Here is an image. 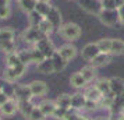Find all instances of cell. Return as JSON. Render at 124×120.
I'll use <instances>...</instances> for the list:
<instances>
[{
  "instance_id": "6da1fadb",
  "label": "cell",
  "mask_w": 124,
  "mask_h": 120,
  "mask_svg": "<svg viewBox=\"0 0 124 120\" xmlns=\"http://www.w3.org/2000/svg\"><path fill=\"white\" fill-rule=\"evenodd\" d=\"M59 34L62 35L64 39L73 42V40H77L81 36L82 31H81V27H79L78 24L67 23V24H63L62 25V28L59 29Z\"/></svg>"
},
{
  "instance_id": "7a4b0ae2",
  "label": "cell",
  "mask_w": 124,
  "mask_h": 120,
  "mask_svg": "<svg viewBox=\"0 0 124 120\" xmlns=\"http://www.w3.org/2000/svg\"><path fill=\"white\" fill-rule=\"evenodd\" d=\"M34 48L35 49H38V50L45 56V59H52V56L57 52V49L54 48V45H53V42H52L49 38H43V39H40L38 43H35L34 45Z\"/></svg>"
},
{
  "instance_id": "3957f363",
  "label": "cell",
  "mask_w": 124,
  "mask_h": 120,
  "mask_svg": "<svg viewBox=\"0 0 124 120\" xmlns=\"http://www.w3.org/2000/svg\"><path fill=\"white\" fill-rule=\"evenodd\" d=\"M78 6L84 11L89 13V14H95V16H99V13L103 10L102 0H78Z\"/></svg>"
},
{
  "instance_id": "277c9868",
  "label": "cell",
  "mask_w": 124,
  "mask_h": 120,
  "mask_svg": "<svg viewBox=\"0 0 124 120\" xmlns=\"http://www.w3.org/2000/svg\"><path fill=\"white\" fill-rule=\"evenodd\" d=\"M99 21H101L103 25H106V27H113V25H116L118 21V14H117V10H102L99 13Z\"/></svg>"
},
{
  "instance_id": "5b68a950",
  "label": "cell",
  "mask_w": 124,
  "mask_h": 120,
  "mask_svg": "<svg viewBox=\"0 0 124 120\" xmlns=\"http://www.w3.org/2000/svg\"><path fill=\"white\" fill-rule=\"evenodd\" d=\"M25 71H27V66H24V64H20L17 67H14V69H8L6 67V71H4V77H6V81L8 82H14V81L20 80L24 74H25Z\"/></svg>"
},
{
  "instance_id": "8992f818",
  "label": "cell",
  "mask_w": 124,
  "mask_h": 120,
  "mask_svg": "<svg viewBox=\"0 0 124 120\" xmlns=\"http://www.w3.org/2000/svg\"><path fill=\"white\" fill-rule=\"evenodd\" d=\"M45 18L52 24L53 29L59 31V29L62 28V25H63V24H62V23H63V17H62V13H60V10H59L56 6L52 7L50 11L47 13V16H46Z\"/></svg>"
},
{
  "instance_id": "52a82bcc",
  "label": "cell",
  "mask_w": 124,
  "mask_h": 120,
  "mask_svg": "<svg viewBox=\"0 0 124 120\" xmlns=\"http://www.w3.org/2000/svg\"><path fill=\"white\" fill-rule=\"evenodd\" d=\"M57 53L68 63V62H71L73 59H75L77 53H78V49L74 45H71V43H66V45H62L57 49Z\"/></svg>"
},
{
  "instance_id": "ba28073f",
  "label": "cell",
  "mask_w": 124,
  "mask_h": 120,
  "mask_svg": "<svg viewBox=\"0 0 124 120\" xmlns=\"http://www.w3.org/2000/svg\"><path fill=\"white\" fill-rule=\"evenodd\" d=\"M109 87H110V92L114 98L121 96L124 94V80L121 77H112L109 78Z\"/></svg>"
},
{
  "instance_id": "9c48e42d",
  "label": "cell",
  "mask_w": 124,
  "mask_h": 120,
  "mask_svg": "<svg viewBox=\"0 0 124 120\" xmlns=\"http://www.w3.org/2000/svg\"><path fill=\"white\" fill-rule=\"evenodd\" d=\"M14 96L18 102H29L34 98L28 85H16L14 87Z\"/></svg>"
},
{
  "instance_id": "30bf717a",
  "label": "cell",
  "mask_w": 124,
  "mask_h": 120,
  "mask_svg": "<svg viewBox=\"0 0 124 120\" xmlns=\"http://www.w3.org/2000/svg\"><path fill=\"white\" fill-rule=\"evenodd\" d=\"M29 89H31V94L32 96H45L49 88H47V84L45 81H39V80H35L32 81L31 84H28Z\"/></svg>"
},
{
  "instance_id": "8fae6325",
  "label": "cell",
  "mask_w": 124,
  "mask_h": 120,
  "mask_svg": "<svg viewBox=\"0 0 124 120\" xmlns=\"http://www.w3.org/2000/svg\"><path fill=\"white\" fill-rule=\"evenodd\" d=\"M43 38H46V36L42 35V32L38 29V27H28L24 31V39L27 42H29V43H34L35 45V43H38Z\"/></svg>"
},
{
  "instance_id": "7c38bea8",
  "label": "cell",
  "mask_w": 124,
  "mask_h": 120,
  "mask_svg": "<svg viewBox=\"0 0 124 120\" xmlns=\"http://www.w3.org/2000/svg\"><path fill=\"white\" fill-rule=\"evenodd\" d=\"M99 53H101V52H99V48L96 45V42H91V43H86V45L82 48L81 56H82V59H85L86 62H91V60L95 59Z\"/></svg>"
},
{
  "instance_id": "4fadbf2b",
  "label": "cell",
  "mask_w": 124,
  "mask_h": 120,
  "mask_svg": "<svg viewBox=\"0 0 124 120\" xmlns=\"http://www.w3.org/2000/svg\"><path fill=\"white\" fill-rule=\"evenodd\" d=\"M16 112H18V101L16 98H10L3 106H0V114L10 117L13 114H16Z\"/></svg>"
},
{
  "instance_id": "5bb4252c",
  "label": "cell",
  "mask_w": 124,
  "mask_h": 120,
  "mask_svg": "<svg viewBox=\"0 0 124 120\" xmlns=\"http://www.w3.org/2000/svg\"><path fill=\"white\" fill-rule=\"evenodd\" d=\"M110 60H112V55H109V53H99L95 59L91 60L89 64L93 69H99V67H103V66L109 64Z\"/></svg>"
},
{
  "instance_id": "9a60e30c",
  "label": "cell",
  "mask_w": 124,
  "mask_h": 120,
  "mask_svg": "<svg viewBox=\"0 0 124 120\" xmlns=\"http://www.w3.org/2000/svg\"><path fill=\"white\" fill-rule=\"evenodd\" d=\"M38 108L42 110V113L45 114L46 117H50V116H53V113H54V110H56V103H54V101H50V99H45V101H42V102L38 105Z\"/></svg>"
},
{
  "instance_id": "2e32d148",
  "label": "cell",
  "mask_w": 124,
  "mask_h": 120,
  "mask_svg": "<svg viewBox=\"0 0 124 120\" xmlns=\"http://www.w3.org/2000/svg\"><path fill=\"white\" fill-rule=\"evenodd\" d=\"M54 103H56L57 108L70 110V109H71V95H70V94H60V95L56 98Z\"/></svg>"
},
{
  "instance_id": "e0dca14e",
  "label": "cell",
  "mask_w": 124,
  "mask_h": 120,
  "mask_svg": "<svg viewBox=\"0 0 124 120\" xmlns=\"http://www.w3.org/2000/svg\"><path fill=\"white\" fill-rule=\"evenodd\" d=\"M84 96L86 101H92V102L99 103V101L102 99V94L98 91V88L95 85H92V87H88L84 91Z\"/></svg>"
},
{
  "instance_id": "ac0fdd59",
  "label": "cell",
  "mask_w": 124,
  "mask_h": 120,
  "mask_svg": "<svg viewBox=\"0 0 124 120\" xmlns=\"http://www.w3.org/2000/svg\"><path fill=\"white\" fill-rule=\"evenodd\" d=\"M112 56H120L124 55V40L118 38H112V48H110Z\"/></svg>"
},
{
  "instance_id": "d6986e66",
  "label": "cell",
  "mask_w": 124,
  "mask_h": 120,
  "mask_svg": "<svg viewBox=\"0 0 124 120\" xmlns=\"http://www.w3.org/2000/svg\"><path fill=\"white\" fill-rule=\"evenodd\" d=\"M36 69L42 74H46V75L54 74V67H53V63H52V59H45L42 63L36 64Z\"/></svg>"
},
{
  "instance_id": "ffe728a7",
  "label": "cell",
  "mask_w": 124,
  "mask_h": 120,
  "mask_svg": "<svg viewBox=\"0 0 124 120\" xmlns=\"http://www.w3.org/2000/svg\"><path fill=\"white\" fill-rule=\"evenodd\" d=\"M52 7H53V4H52V3H49V1H46V0H36L35 11L38 13V14H40L42 17L45 18L46 16H47V13L50 11Z\"/></svg>"
},
{
  "instance_id": "44dd1931",
  "label": "cell",
  "mask_w": 124,
  "mask_h": 120,
  "mask_svg": "<svg viewBox=\"0 0 124 120\" xmlns=\"http://www.w3.org/2000/svg\"><path fill=\"white\" fill-rule=\"evenodd\" d=\"M7 42H14V31L11 28H0V49Z\"/></svg>"
},
{
  "instance_id": "7402d4cb",
  "label": "cell",
  "mask_w": 124,
  "mask_h": 120,
  "mask_svg": "<svg viewBox=\"0 0 124 120\" xmlns=\"http://www.w3.org/2000/svg\"><path fill=\"white\" fill-rule=\"evenodd\" d=\"M52 63H53V67H54V73H60V71H63V70L67 67V62L63 59L59 53H54L53 56H52Z\"/></svg>"
},
{
  "instance_id": "603a6c76",
  "label": "cell",
  "mask_w": 124,
  "mask_h": 120,
  "mask_svg": "<svg viewBox=\"0 0 124 120\" xmlns=\"http://www.w3.org/2000/svg\"><path fill=\"white\" fill-rule=\"evenodd\" d=\"M85 102H86V99H85L84 94H81V92H75L74 95H71V109H84L85 106Z\"/></svg>"
},
{
  "instance_id": "cb8c5ba5",
  "label": "cell",
  "mask_w": 124,
  "mask_h": 120,
  "mask_svg": "<svg viewBox=\"0 0 124 120\" xmlns=\"http://www.w3.org/2000/svg\"><path fill=\"white\" fill-rule=\"evenodd\" d=\"M95 87L98 88V91L102 94V96H109V95H112L110 87H109V78H99V80L96 81Z\"/></svg>"
},
{
  "instance_id": "d4e9b609",
  "label": "cell",
  "mask_w": 124,
  "mask_h": 120,
  "mask_svg": "<svg viewBox=\"0 0 124 120\" xmlns=\"http://www.w3.org/2000/svg\"><path fill=\"white\" fill-rule=\"evenodd\" d=\"M70 84H71L74 88H77V89H81V88H85L88 82L84 80V77L79 74V71H78V73H74V74L70 77Z\"/></svg>"
},
{
  "instance_id": "484cf974",
  "label": "cell",
  "mask_w": 124,
  "mask_h": 120,
  "mask_svg": "<svg viewBox=\"0 0 124 120\" xmlns=\"http://www.w3.org/2000/svg\"><path fill=\"white\" fill-rule=\"evenodd\" d=\"M79 74L84 77V80L86 81V82H91V81L96 77V69H93L91 64H88V66H85V67L81 69Z\"/></svg>"
},
{
  "instance_id": "4316f807",
  "label": "cell",
  "mask_w": 124,
  "mask_h": 120,
  "mask_svg": "<svg viewBox=\"0 0 124 120\" xmlns=\"http://www.w3.org/2000/svg\"><path fill=\"white\" fill-rule=\"evenodd\" d=\"M35 105H32V102H18V112L23 114L24 117L28 119V116L31 114V112L34 110Z\"/></svg>"
},
{
  "instance_id": "83f0119b",
  "label": "cell",
  "mask_w": 124,
  "mask_h": 120,
  "mask_svg": "<svg viewBox=\"0 0 124 120\" xmlns=\"http://www.w3.org/2000/svg\"><path fill=\"white\" fill-rule=\"evenodd\" d=\"M38 29H39L40 32H42V35H43V36H46V38H49V35H52V32L54 31V29H53V27H52V24L49 23L46 18H43V20L39 23Z\"/></svg>"
},
{
  "instance_id": "f1b7e54d",
  "label": "cell",
  "mask_w": 124,
  "mask_h": 120,
  "mask_svg": "<svg viewBox=\"0 0 124 120\" xmlns=\"http://www.w3.org/2000/svg\"><path fill=\"white\" fill-rule=\"evenodd\" d=\"M11 14V7L10 1L7 0H0V20H6Z\"/></svg>"
},
{
  "instance_id": "f546056e",
  "label": "cell",
  "mask_w": 124,
  "mask_h": 120,
  "mask_svg": "<svg viewBox=\"0 0 124 120\" xmlns=\"http://www.w3.org/2000/svg\"><path fill=\"white\" fill-rule=\"evenodd\" d=\"M18 6L23 10L24 13L29 14L31 11L35 10V6H36V0H20L18 1Z\"/></svg>"
},
{
  "instance_id": "4dcf8cb0",
  "label": "cell",
  "mask_w": 124,
  "mask_h": 120,
  "mask_svg": "<svg viewBox=\"0 0 124 120\" xmlns=\"http://www.w3.org/2000/svg\"><path fill=\"white\" fill-rule=\"evenodd\" d=\"M101 53H109L110 55V48H112V38H103L96 42Z\"/></svg>"
},
{
  "instance_id": "1f68e13d",
  "label": "cell",
  "mask_w": 124,
  "mask_h": 120,
  "mask_svg": "<svg viewBox=\"0 0 124 120\" xmlns=\"http://www.w3.org/2000/svg\"><path fill=\"white\" fill-rule=\"evenodd\" d=\"M20 64H21V62L18 59L17 53H13V55H7L6 56V66L8 69H14V67H17Z\"/></svg>"
},
{
  "instance_id": "d6a6232c",
  "label": "cell",
  "mask_w": 124,
  "mask_h": 120,
  "mask_svg": "<svg viewBox=\"0 0 124 120\" xmlns=\"http://www.w3.org/2000/svg\"><path fill=\"white\" fill-rule=\"evenodd\" d=\"M43 20V17L40 16V14H38V13L35 11H31L28 14V21H29V27H38L39 25V23Z\"/></svg>"
},
{
  "instance_id": "836d02e7",
  "label": "cell",
  "mask_w": 124,
  "mask_h": 120,
  "mask_svg": "<svg viewBox=\"0 0 124 120\" xmlns=\"http://www.w3.org/2000/svg\"><path fill=\"white\" fill-rule=\"evenodd\" d=\"M29 53H31V62H34V63H36V64L42 63V62L45 60V56H43L38 49H35V48H32V49L29 50Z\"/></svg>"
},
{
  "instance_id": "e575fe53",
  "label": "cell",
  "mask_w": 124,
  "mask_h": 120,
  "mask_svg": "<svg viewBox=\"0 0 124 120\" xmlns=\"http://www.w3.org/2000/svg\"><path fill=\"white\" fill-rule=\"evenodd\" d=\"M17 55H18V59H20L21 64L28 66L29 63H32L31 62V53H29V50H18Z\"/></svg>"
},
{
  "instance_id": "d590c367",
  "label": "cell",
  "mask_w": 124,
  "mask_h": 120,
  "mask_svg": "<svg viewBox=\"0 0 124 120\" xmlns=\"http://www.w3.org/2000/svg\"><path fill=\"white\" fill-rule=\"evenodd\" d=\"M28 120H46V116L42 113V110H40L38 106H35L34 110H32L31 114L28 116Z\"/></svg>"
},
{
  "instance_id": "8d00e7d4",
  "label": "cell",
  "mask_w": 124,
  "mask_h": 120,
  "mask_svg": "<svg viewBox=\"0 0 124 120\" xmlns=\"http://www.w3.org/2000/svg\"><path fill=\"white\" fill-rule=\"evenodd\" d=\"M68 113H70V110L56 108V110H54V113H53L52 117H54V119H57V120H66V117L68 116Z\"/></svg>"
},
{
  "instance_id": "74e56055",
  "label": "cell",
  "mask_w": 124,
  "mask_h": 120,
  "mask_svg": "<svg viewBox=\"0 0 124 120\" xmlns=\"http://www.w3.org/2000/svg\"><path fill=\"white\" fill-rule=\"evenodd\" d=\"M120 3H117L116 0H102V7L105 10H117V7Z\"/></svg>"
},
{
  "instance_id": "f35d334b",
  "label": "cell",
  "mask_w": 124,
  "mask_h": 120,
  "mask_svg": "<svg viewBox=\"0 0 124 120\" xmlns=\"http://www.w3.org/2000/svg\"><path fill=\"white\" fill-rule=\"evenodd\" d=\"M1 50L6 55H13V53H17V48H16L14 42H7V43H4L1 46Z\"/></svg>"
},
{
  "instance_id": "ab89813d",
  "label": "cell",
  "mask_w": 124,
  "mask_h": 120,
  "mask_svg": "<svg viewBox=\"0 0 124 120\" xmlns=\"http://www.w3.org/2000/svg\"><path fill=\"white\" fill-rule=\"evenodd\" d=\"M117 14H118V21L124 24V1H120V4L117 7Z\"/></svg>"
},
{
  "instance_id": "60d3db41",
  "label": "cell",
  "mask_w": 124,
  "mask_h": 120,
  "mask_svg": "<svg viewBox=\"0 0 124 120\" xmlns=\"http://www.w3.org/2000/svg\"><path fill=\"white\" fill-rule=\"evenodd\" d=\"M98 106H99V103H98V102H92V101H86V102H85V106H84V109H86V110H95V109H98Z\"/></svg>"
},
{
  "instance_id": "b9f144b4",
  "label": "cell",
  "mask_w": 124,
  "mask_h": 120,
  "mask_svg": "<svg viewBox=\"0 0 124 120\" xmlns=\"http://www.w3.org/2000/svg\"><path fill=\"white\" fill-rule=\"evenodd\" d=\"M66 120H89L88 117H85V116H79V114H74V113H68V116L66 117Z\"/></svg>"
},
{
  "instance_id": "7bdbcfd3",
  "label": "cell",
  "mask_w": 124,
  "mask_h": 120,
  "mask_svg": "<svg viewBox=\"0 0 124 120\" xmlns=\"http://www.w3.org/2000/svg\"><path fill=\"white\" fill-rule=\"evenodd\" d=\"M8 99H10V98L7 96V95L4 94V92H1V91H0V106H3V105H4V103H6L7 101H8Z\"/></svg>"
},
{
  "instance_id": "ee69618b",
  "label": "cell",
  "mask_w": 124,
  "mask_h": 120,
  "mask_svg": "<svg viewBox=\"0 0 124 120\" xmlns=\"http://www.w3.org/2000/svg\"><path fill=\"white\" fill-rule=\"evenodd\" d=\"M117 120H124V114H121V116H120V117H118Z\"/></svg>"
},
{
  "instance_id": "f6af8a7d",
  "label": "cell",
  "mask_w": 124,
  "mask_h": 120,
  "mask_svg": "<svg viewBox=\"0 0 124 120\" xmlns=\"http://www.w3.org/2000/svg\"><path fill=\"white\" fill-rule=\"evenodd\" d=\"M0 120H1V114H0Z\"/></svg>"
}]
</instances>
